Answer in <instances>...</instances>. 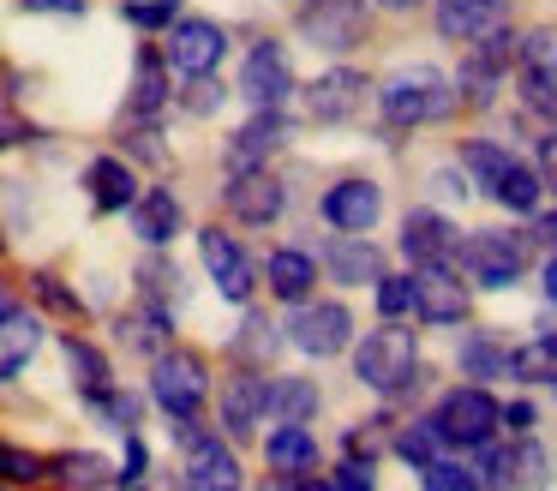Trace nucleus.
I'll return each instance as SVG.
<instances>
[{
    "mask_svg": "<svg viewBox=\"0 0 557 491\" xmlns=\"http://www.w3.org/2000/svg\"><path fill=\"white\" fill-rule=\"evenodd\" d=\"M270 347H276V323H270L264 311H246V323H240V335H234L228 354L234 359H264Z\"/></svg>",
    "mask_w": 557,
    "mask_h": 491,
    "instance_id": "41",
    "label": "nucleus"
},
{
    "mask_svg": "<svg viewBox=\"0 0 557 491\" xmlns=\"http://www.w3.org/2000/svg\"><path fill=\"white\" fill-rule=\"evenodd\" d=\"M432 186H437V198H468V174H432Z\"/></svg>",
    "mask_w": 557,
    "mask_h": 491,
    "instance_id": "54",
    "label": "nucleus"
},
{
    "mask_svg": "<svg viewBox=\"0 0 557 491\" xmlns=\"http://www.w3.org/2000/svg\"><path fill=\"white\" fill-rule=\"evenodd\" d=\"M186 114H216L222 108V84H216V72H210V78H186Z\"/></svg>",
    "mask_w": 557,
    "mask_h": 491,
    "instance_id": "49",
    "label": "nucleus"
},
{
    "mask_svg": "<svg viewBox=\"0 0 557 491\" xmlns=\"http://www.w3.org/2000/svg\"><path fill=\"white\" fill-rule=\"evenodd\" d=\"M288 491H336L330 479H288Z\"/></svg>",
    "mask_w": 557,
    "mask_h": 491,
    "instance_id": "58",
    "label": "nucleus"
},
{
    "mask_svg": "<svg viewBox=\"0 0 557 491\" xmlns=\"http://www.w3.org/2000/svg\"><path fill=\"white\" fill-rule=\"evenodd\" d=\"M61 354H66V366H73V383H78V395H90V390H109V383H114V366H109V354H102L97 342H85L78 330H66V335H61Z\"/></svg>",
    "mask_w": 557,
    "mask_h": 491,
    "instance_id": "32",
    "label": "nucleus"
},
{
    "mask_svg": "<svg viewBox=\"0 0 557 491\" xmlns=\"http://www.w3.org/2000/svg\"><path fill=\"white\" fill-rule=\"evenodd\" d=\"M336 491H377L372 486V462H360V455H348V462L336 467V479H330Z\"/></svg>",
    "mask_w": 557,
    "mask_h": 491,
    "instance_id": "50",
    "label": "nucleus"
},
{
    "mask_svg": "<svg viewBox=\"0 0 557 491\" xmlns=\"http://www.w3.org/2000/svg\"><path fill=\"white\" fill-rule=\"evenodd\" d=\"M366 72H354V66H330V72H318L312 78V90H306V114L318 120V126H342V120H354L366 108Z\"/></svg>",
    "mask_w": 557,
    "mask_h": 491,
    "instance_id": "18",
    "label": "nucleus"
},
{
    "mask_svg": "<svg viewBox=\"0 0 557 491\" xmlns=\"http://www.w3.org/2000/svg\"><path fill=\"white\" fill-rule=\"evenodd\" d=\"M413 318L425 330H449V323L468 318V287L449 263H420L413 270Z\"/></svg>",
    "mask_w": 557,
    "mask_h": 491,
    "instance_id": "16",
    "label": "nucleus"
},
{
    "mask_svg": "<svg viewBox=\"0 0 557 491\" xmlns=\"http://www.w3.org/2000/svg\"><path fill=\"white\" fill-rule=\"evenodd\" d=\"M133 491H181V479H169V474H145Z\"/></svg>",
    "mask_w": 557,
    "mask_h": 491,
    "instance_id": "56",
    "label": "nucleus"
},
{
    "mask_svg": "<svg viewBox=\"0 0 557 491\" xmlns=\"http://www.w3.org/2000/svg\"><path fill=\"white\" fill-rule=\"evenodd\" d=\"M49 479H61L66 491H97V486H114V462L97 450H66L49 462Z\"/></svg>",
    "mask_w": 557,
    "mask_h": 491,
    "instance_id": "33",
    "label": "nucleus"
},
{
    "mask_svg": "<svg viewBox=\"0 0 557 491\" xmlns=\"http://www.w3.org/2000/svg\"><path fill=\"white\" fill-rule=\"evenodd\" d=\"M0 491H7V486H0Z\"/></svg>",
    "mask_w": 557,
    "mask_h": 491,
    "instance_id": "62",
    "label": "nucleus"
},
{
    "mask_svg": "<svg viewBox=\"0 0 557 491\" xmlns=\"http://www.w3.org/2000/svg\"><path fill=\"white\" fill-rule=\"evenodd\" d=\"M485 462H480V491H540L545 486V467L552 455L521 431L516 443H480Z\"/></svg>",
    "mask_w": 557,
    "mask_h": 491,
    "instance_id": "10",
    "label": "nucleus"
},
{
    "mask_svg": "<svg viewBox=\"0 0 557 491\" xmlns=\"http://www.w3.org/2000/svg\"><path fill=\"white\" fill-rule=\"evenodd\" d=\"M222 210L246 228H270L282 210H288V186H282L270 168H234L228 186H222Z\"/></svg>",
    "mask_w": 557,
    "mask_h": 491,
    "instance_id": "14",
    "label": "nucleus"
},
{
    "mask_svg": "<svg viewBox=\"0 0 557 491\" xmlns=\"http://www.w3.org/2000/svg\"><path fill=\"white\" fill-rule=\"evenodd\" d=\"M150 402L162 407L169 419H198L210 402V359L193 354V347H162V354H150Z\"/></svg>",
    "mask_w": 557,
    "mask_h": 491,
    "instance_id": "3",
    "label": "nucleus"
},
{
    "mask_svg": "<svg viewBox=\"0 0 557 491\" xmlns=\"http://www.w3.org/2000/svg\"><path fill=\"white\" fill-rule=\"evenodd\" d=\"M78 402H85L109 431H121V438H126V431H138V414H145V402H138L133 390H121V383H109V390H90V395H78Z\"/></svg>",
    "mask_w": 557,
    "mask_h": 491,
    "instance_id": "35",
    "label": "nucleus"
},
{
    "mask_svg": "<svg viewBox=\"0 0 557 491\" xmlns=\"http://www.w3.org/2000/svg\"><path fill=\"white\" fill-rule=\"evenodd\" d=\"M169 102H174L169 60H162L157 48H138V60H133V96H126V120H157Z\"/></svg>",
    "mask_w": 557,
    "mask_h": 491,
    "instance_id": "26",
    "label": "nucleus"
},
{
    "mask_svg": "<svg viewBox=\"0 0 557 491\" xmlns=\"http://www.w3.org/2000/svg\"><path fill=\"white\" fill-rule=\"evenodd\" d=\"M85 192H90V210L97 216H126L138 198V174L126 156H90L85 168Z\"/></svg>",
    "mask_w": 557,
    "mask_h": 491,
    "instance_id": "23",
    "label": "nucleus"
},
{
    "mask_svg": "<svg viewBox=\"0 0 557 491\" xmlns=\"http://www.w3.org/2000/svg\"><path fill=\"white\" fill-rule=\"evenodd\" d=\"M354 378L366 383L372 395L396 402L420 383V335L401 330L396 318H384V330H372L360 347H354Z\"/></svg>",
    "mask_w": 557,
    "mask_h": 491,
    "instance_id": "1",
    "label": "nucleus"
},
{
    "mask_svg": "<svg viewBox=\"0 0 557 491\" xmlns=\"http://www.w3.org/2000/svg\"><path fill=\"white\" fill-rule=\"evenodd\" d=\"M198 258H205V275L216 282V294L228 306H252V287H258V263L246 258V246L228 234L222 222L198 228Z\"/></svg>",
    "mask_w": 557,
    "mask_h": 491,
    "instance_id": "8",
    "label": "nucleus"
},
{
    "mask_svg": "<svg viewBox=\"0 0 557 491\" xmlns=\"http://www.w3.org/2000/svg\"><path fill=\"white\" fill-rule=\"evenodd\" d=\"M449 270H461L468 282L480 287H516L521 270H528V234H504V228H480V234L456 240L449 251Z\"/></svg>",
    "mask_w": 557,
    "mask_h": 491,
    "instance_id": "4",
    "label": "nucleus"
},
{
    "mask_svg": "<svg viewBox=\"0 0 557 491\" xmlns=\"http://www.w3.org/2000/svg\"><path fill=\"white\" fill-rule=\"evenodd\" d=\"M509 162H516V156H509L504 144H492V138H468V144H461V156H456V168L473 180V186H485V192H492V180L504 174Z\"/></svg>",
    "mask_w": 557,
    "mask_h": 491,
    "instance_id": "37",
    "label": "nucleus"
},
{
    "mask_svg": "<svg viewBox=\"0 0 557 491\" xmlns=\"http://www.w3.org/2000/svg\"><path fill=\"white\" fill-rule=\"evenodd\" d=\"M509 60H516V36H509L504 24H492L485 36H473V42H468V60H461V78H456V84L468 90L473 108H485V102L497 96Z\"/></svg>",
    "mask_w": 557,
    "mask_h": 491,
    "instance_id": "15",
    "label": "nucleus"
},
{
    "mask_svg": "<svg viewBox=\"0 0 557 491\" xmlns=\"http://www.w3.org/2000/svg\"><path fill=\"white\" fill-rule=\"evenodd\" d=\"M174 438H181V450H186L181 491H246L234 443H222L216 431H205L198 419H174Z\"/></svg>",
    "mask_w": 557,
    "mask_h": 491,
    "instance_id": "5",
    "label": "nucleus"
},
{
    "mask_svg": "<svg viewBox=\"0 0 557 491\" xmlns=\"http://www.w3.org/2000/svg\"><path fill=\"white\" fill-rule=\"evenodd\" d=\"M294 24H300V42H312L318 54H348L366 36V0H306Z\"/></svg>",
    "mask_w": 557,
    "mask_h": 491,
    "instance_id": "11",
    "label": "nucleus"
},
{
    "mask_svg": "<svg viewBox=\"0 0 557 491\" xmlns=\"http://www.w3.org/2000/svg\"><path fill=\"white\" fill-rule=\"evenodd\" d=\"M288 132L294 126H288V114H282V108H252V120H246V126L228 138V150H222L228 174H234V168H264L270 156L288 144Z\"/></svg>",
    "mask_w": 557,
    "mask_h": 491,
    "instance_id": "20",
    "label": "nucleus"
},
{
    "mask_svg": "<svg viewBox=\"0 0 557 491\" xmlns=\"http://www.w3.org/2000/svg\"><path fill=\"white\" fill-rule=\"evenodd\" d=\"M456 366H461V378H473V383L509 378V347L497 342V335H485V330H468L461 347H456Z\"/></svg>",
    "mask_w": 557,
    "mask_h": 491,
    "instance_id": "31",
    "label": "nucleus"
},
{
    "mask_svg": "<svg viewBox=\"0 0 557 491\" xmlns=\"http://www.w3.org/2000/svg\"><path fill=\"white\" fill-rule=\"evenodd\" d=\"M37 347H42V318L18 299H7L0 306V383H13L37 359Z\"/></svg>",
    "mask_w": 557,
    "mask_h": 491,
    "instance_id": "22",
    "label": "nucleus"
},
{
    "mask_svg": "<svg viewBox=\"0 0 557 491\" xmlns=\"http://www.w3.org/2000/svg\"><path fill=\"white\" fill-rule=\"evenodd\" d=\"M264 462L276 467V479H294L306 467H318V438L306 426H294V419H276L264 438Z\"/></svg>",
    "mask_w": 557,
    "mask_h": 491,
    "instance_id": "30",
    "label": "nucleus"
},
{
    "mask_svg": "<svg viewBox=\"0 0 557 491\" xmlns=\"http://www.w3.org/2000/svg\"><path fill=\"white\" fill-rule=\"evenodd\" d=\"M516 60H521V102L533 114H557V36L533 30L528 42H516Z\"/></svg>",
    "mask_w": 557,
    "mask_h": 491,
    "instance_id": "19",
    "label": "nucleus"
},
{
    "mask_svg": "<svg viewBox=\"0 0 557 491\" xmlns=\"http://www.w3.org/2000/svg\"><path fill=\"white\" fill-rule=\"evenodd\" d=\"M420 474H425L420 491H480V474L461 467V462H432V467H420Z\"/></svg>",
    "mask_w": 557,
    "mask_h": 491,
    "instance_id": "45",
    "label": "nucleus"
},
{
    "mask_svg": "<svg viewBox=\"0 0 557 491\" xmlns=\"http://www.w3.org/2000/svg\"><path fill=\"white\" fill-rule=\"evenodd\" d=\"M37 479H49V462L0 438V486H37Z\"/></svg>",
    "mask_w": 557,
    "mask_h": 491,
    "instance_id": "40",
    "label": "nucleus"
},
{
    "mask_svg": "<svg viewBox=\"0 0 557 491\" xmlns=\"http://www.w3.org/2000/svg\"><path fill=\"white\" fill-rule=\"evenodd\" d=\"M37 138H42V126H30L18 108L0 102V150H18V144H37Z\"/></svg>",
    "mask_w": 557,
    "mask_h": 491,
    "instance_id": "48",
    "label": "nucleus"
},
{
    "mask_svg": "<svg viewBox=\"0 0 557 491\" xmlns=\"http://www.w3.org/2000/svg\"><path fill=\"white\" fill-rule=\"evenodd\" d=\"M318 383L312 378H270V414L276 419H294V426H306V419L318 414Z\"/></svg>",
    "mask_w": 557,
    "mask_h": 491,
    "instance_id": "36",
    "label": "nucleus"
},
{
    "mask_svg": "<svg viewBox=\"0 0 557 491\" xmlns=\"http://www.w3.org/2000/svg\"><path fill=\"white\" fill-rule=\"evenodd\" d=\"M545 299H552V306H557V251H552V258H545Z\"/></svg>",
    "mask_w": 557,
    "mask_h": 491,
    "instance_id": "57",
    "label": "nucleus"
},
{
    "mask_svg": "<svg viewBox=\"0 0 557 491\" xmlns=\"http://www.w3.org/2000/svg\"><path fill=\"white\" fill-rule=\"evenodd\" d=\"M264 282L276 299H288V306H300V299H312V282H318V258L300 246H276L264 258Z\"/></svg>",
    "mask_w": 557,
    "mask_h": 491,
    "instance_id": "28",
    "label": "nucleus"
},
{
    "mask_svg": "<svg viewBox=\"0 0 557 491\" xmlns=\"http://www.w3.org/2000/svg\"><path fill=\"white\" fill-rule=\"evenodd\" d=\"M456 222L437 210H408V222H401V251H408V263L420 270V263H449V251H456Z\"/></svg>",
    "mask_w": 557,
    "mask_h": 491,
    "instance_id": "25",
    "label": "nucleus"
},
{
    "mask_svg": "<svg viewBox=\"0 0 557 491\" xmlns=\"http://www.w3.org/2000/svg\"><path fill=\"white\" fill-rule=\"evenodd\" d=\"M540 180H545V186H557V132H545V138H540Z\"/></svg>",
    "mask_w": 557,
    "mask_h": 491,
    "instance_id": "53",
    "label": "nucleus"
},
{
    "mask_svg": "<svg viewBox=\"0 0 557 491\" xmlns=\"http://www.w3.org/2000/svg\"><path fill=\"white\" fill-rule=\"evenodd\" d=\"M114 335H121L126 347H138V354H162V347L174 342V311L162 306V299H138L133 311H121Z\"/></svg>",
    "mask_w": 557,
    "mask_h": 491,
    "instance_id": "29",
    "label": "nucleus"
},
{
    "mask_svg": "<svg viewBox=\"0 0 557 491\" xmlns=\"http://www.w3.org/2000/svg\"><path fill=\"white\" fill-rule=\"evenodd\" d=\"M264 419H270V378L240 359L222 378V431H228V443H252Z\"/></svg>",
    "mask_w": 557,
    "mask_h": 491,
    "instance_id": "13",
    "label": "nucleus"
},
{
    "mask_svg": "<svg viewBox=\"0 0 557 491\" xmlns=\"http://www.w3.org/2000/svg\"><path fill=\"white\" fill-rule=\"evenodd\" d=\"M145 474H150V450H145V438H138V431H126V455H121V467H114V486L133 491Z\"/></svg>",
    "mask_w": 557,
    "mask_h": 491,
    "instance_id": "47",
    "label": "nucleus"
},
{
    "mask_svg": "<svg viewBox=\"0 0 557 491\" xmlns=\"http://www.w3.org/2000/svg\"><path fill=\"white\" fill-rule=\"evenodd\" d=\"M174 294H181V270H174L169 258H145V263H138V299H162V306H169Z\"/></svg>",
    "mask_w": 557,
    "mask_h": 491,
    "instance_id": "42",
    "label": "nucleus"
},
{
    "mask_svg": "<svg viewBox=\"0 0 557 491\" xmlns=\"http://www.w3.org/2000/svg\"><path fill=\"white\" fill-rule=\"evenodd\" d=\"M377 7H389V12H408V7H420V0H377Z\"/></svg>",
    "mask_w": 557,
    "mask_h": 491,
    "instance_id": "59",
    "label": "nucleus"
},
{
    "mask_svg": "<svg viewBox=\"0 0 557 491\" xmlns=\"http://www.w3.org/2000/svg\"><path fill=\"white\" fill-rule=\"evenodd\" d=\"M318 216H324L336 234H372L377 216H384V186L377 180H336V186L318 198Z\"/></svg>",
    "mask_w": 557,
    "mask_h": 491,
    "instance_id": "17",
    "label": "nucleus"
},
{
    "mask_svg": "<svg viewBox=\"0 0 557 491\" xmlns=\"http://www.w3.org/2000/svg\"><path fill=\"white\" fill-rule=\"evenodd\" d=\"M0 251H7V234H0Z\"/></svg>",
    "mask_w": 557,
    "mask_h": 491,
    "instance_id": "61",
    "label": "nucleus"
},
{
    "mask_svg": "<svg viewBox=\"0 0 557 491\" xmlns=\"http://www.w3.org/2000/svg\"><path fill=\"white\" fill-rule=\"evenodd\" d=\"M533 240L557 246V210H533Z\"/></svg>",
    "mask_w": 557,
    "mask_h": 491,
    "instance_id": "55",
    "label": "nucleus"
},
{
    "mask_svg": "<svg viewBox=\"0 0 557 491\" xmlns=\"http://www.w3.org/2000/svg\"><path fill=\"white\" fill-rule=\"evenodd\" d=\"M121 19L133 30H169L181 19V0H121Z\"/></svg>",
    "mask_w": 557,
    "mask_h": 491,
    "instance_id": "43",
    "label": "nucleus"
},
{
    "mask_svg": "<svg viewBox=\"0 0 557 491\" xmlns=\"http://www.w3.org/2000/svg\"><path fill=\"white\" fill-rule=\"evenodd\" d=\"M25 12H61V19H85L90 0H18Z\"/></svg>",
    "mask_w": 557,
    "mask_h": 491,
    "instance_id": "52",
    "label": "nucleus"
},
{
    "mask_svg": "<svg viewBox=\"0 0 557 491\" xmlns=\"http://www.w3.org/2000/svg\"><path fill=\"white\" fill-rule=\"evenodd\" d=\"M162 60H169V72H181V78H210V72L228 60V30H222L216 19H174L169 24V42H162Z\"/></svg>",
    "mask_w": 557,
    "mask_h": 491,
    "instance_id": "9",
    "label": "nucleus"
},
{
    "mask_svg": "<svg viewBox=\"0 0 557 491\" xmlns=\"http://www.w3.org/2000/svg\"><path fill=\"white\" fill-rule=\"evenodd\" d=\"M30 287H37V299H42L49 311H66V318H85V299H78V294H73V287H66L54 270H37V275H30Z\"/></svg>",
    "mask_w": 557,
    "mask_h": 491,
    "instance_id": "44",
    "label": "nucleus"
},
{
    "mask_svg": "<svg viewBox=\"0 0 557 491\" xmlns=\"http://www.w3.org/2000/svg\"><path fill=\"white\" fill-rule=\"evenodd\" d=\"M437 450H444V438H437L432 419H413V426H401V431H396V455H401L408 467H432V462H437Z\"/></svg>",
    "mask_w": 557,
    "mask_h": 491,
    "instance_id": "39",
    "label": "nucleus"
},
{
    "mask_svg": "<svg viewBox=\"0 0 557 491\" xmlns=\"http://www.w3.org/2000/svg\"><path fill=\"white\" fill-rule=\"evenodd\" d=\"M282 330H288V347H300L306 359H336L354 342V311L342 299H300Z\"/></svg>",
    "mask_w": 557,
    "mask_h": 491,
    "instance_id": "7",
    "label": "nucleus"
},
{
    "mask_svg": "<svg viewBox=\"0 0 557 491\" xmlns=\"http://www.w3.org/2000/svg\"><path fill=\"white\" fill-rule=\"evenodd\" d=\"M497 426H504L509 438H521V431H533V402H509V407H497Z\"/></svg>",
    "mask_w": 557,
    "mask_h": 491,
    "instance_id": "51",
    "label": "nucleus"
},
{
    "mask_svg": "<svg viewBox=\"0 0 557 491\" xmlns=\"http://www.w3.org/2000/svg\"><path fill=\"white\" fill-rule=\"evenodd\" d=\"M234 90L246 96V108H288V96H294L288 48H282L276 36L252 42V48H246V60H240V84H234Z\"/></svg>",
    "mask_w": 557,
    "mask_h": 491,
    "instance_id": "12",
    "label": "nucleus"
},
{
    "mask_svg": "<svg viewBox=\"0 0 557 491\" xmlns=\"http://www.w3.org/2000/svg\"><path fill=\"white\" fill-rule=\"evenodd\" d=\"M432 12H437V36L444 42H473L492 24H504L509 0H432Z\"/></svg>",
    "mask_w": 557,
    "mask_h": 491,
    "instance_id": "27",
    "label": "nucleus"
},
{
    "mask_svg": "<svg viewBox=\"0 0 557 491\" xmlns=\"http://www.w3.org/2000/svg\"><path fill=\"white\" fill-rule=\"evenodd\" d=\"M432 426H437V438L456 443V450H480V443H492L497 431H504L497 426V395L485 390V383H456V390L437 402Z\"/></svg>",
    "mask_w": 557,
    "mask_h": 491,
    "instance_id": "6",
    "label": "nucleus"
},
{
    "mask_svg": "<svg viewBox=\"0 0 557 491\" xmlns=\"http://www.w3.org/2000/svg\"><path fill=\"white\" fill-rule=\"evenodd\" d=\"M324 270H330V282H342V287H366V282H377L384 275V258H377V246L366 234H336V240H324Z\"/></svg>",
    "mask_w": 557,
    "mask_h": 491,
    "instance_id": "24",
    "label": "nucleus"
},
{
    "mask_svg": "<svg viewBox=\"0 0 557 491\" xmlns=\"http://www.w3.org/2000/svg\"><path fill=\"white\" fill-rule=\"evenodd\" d=\"M126 216H133L138 246H150V251H162L186 228V210H181V198H174V186H138V198Z\"/></svg>",
    "mask_w": 557,
    "mask_h": 491,
    "instance_id": "21",
    "label": "nucleus"
},
{
    "mask_svg": "<svg viewBox=\"0 0 557 491\" xmlns=\"http://www.w3.org/2000/svg\"><path fill=\"white\" fill-rule=\"evenodd\" d=\"M456 102H461L456 78H444L437 66H401L396 78L377 90V114H384L389 132L425 126V120H444Z\"/></svg>",
    "mask_w": 557,
    "mask_h": 491,
    "instance_id": "2",
    "label": "nucleus"
},
{
    "mask_svg": "<svg viewBox=\"0 0 557 491\" xmlns=\"http://www.w3.org/2000/svg\"><path fill=\"white\" fill-rule=\"evenodd\" d=\"M377 311H384V318H408L413 311V275H377Z\"/></svg>",
    "mask_w": 557,
    "mask_h": 491,
    "instance_id": "46",
    "label": "nucleus"
},
{
    "mask_svg": "<svg viewBox=\"0 0 557 491\" xmlns=\"http://www.w3.org/2000/svg\"><path fill=\"white\" fill-rule=\"evenodd\" d=\"M552 371H557V330L533 335L528 347H509V378H521V383H545Z\"/></svg>",
    "mask_w": 557,
    "mask_h": 491,
    "instance_id": "38",
    "label": "nucleus"
},
{
    "mask_svg": "<svg viewBox=\"0 0 557 491\" xmlns=\"http://www.w3.org/2000/svg\"><path fill=\"white\" fill-rule=\"evenodd\" d=\"M540 192H545V180H540V168H528V162H509L504 174L492 180V198L504 204L509 216H533L540 210Z\"/></svg>",
    "mask_w": 557,
    "mask_h": 491,
    "instance_id": "34",
    "label": "nucleus"
},
{
    "mask_svg": "<svg viewBox=\"0 0 557 491\" xmlns=\"http://www.w3.org/2000/svg\"><path fill=\"white\" fill-rule=\"evenodd\" d=\"M545 383H552V390H557V371H552V378H545Z\"/></svg>",
    "mask_w": 557,
    "mask_h": 491,
    "instance_id": "60",
    "label": "nucleus"
}]
</instances>
